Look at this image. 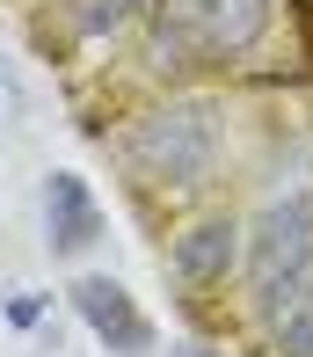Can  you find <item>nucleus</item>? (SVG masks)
I'll return each instance as SVG.
<instances>
[{"label":"nucleus","instance_id":"f257e3e1","mask_svg":"<svg viewBox=\"0 0 313 357\" xmlns=\"http://www.w3.org/2000/svg\"><path fill=\"white\" fill-rule=\"evenodd\" d=\"M117 160L139 190H168V197L211 190L226 168V109L211 95H168L117 132Z\"/></svg>","mask_w":313,"mask_h":357},{"label":"nucleus","instance_id":"f03ea898","mask_svg":"<svg viewBox=\"0 0 313 357\" xmlns=\"http://www.w3.org/2000/svg\"><path fill=\"white\" fill-rule=\"evenodd\" d=\"M277 29V0H160L146 22V66L153 73H204L241 66Z\"/></svg>","mask_w":313,"mask_h":357},{"label":"nucleus","instance_id":"7ed1b4c3","mask_svg":"<svg viewBox=\"0 0 313 357\" xmlns=\"http://www.w3.org/2000/svg\"><path fill=\"white\" fill-rule=\"evenodd\" d=\"M313 263V183H291V190H270V197L248 212V299L262 284H277L284 270Z\"/></svg>","mask_w":313,"mask_h":357},{"label":"nucleus","instance_id":"20e7f679","mask_svg":"<svg viewBox=\"0 0 313 357\" xmlns=\"http://www.w3.org/2000/svg\"><path fill=\"white\" fill-rule=\"evenodd\" d=\"M66 306H73V321H80V328H88L109 357H153V350H160L153 314L139 306V291H131L124 278H102V270H88V278L66 284Z\"/></svg>","mask_w":313,"mask_h":357},{"label":"nucleus","instance_id":"39448f33","mask_svg":"<svg viewBox=\"0 0 313 357\" xmlns=\"http://www.w3.org/2000/svg\"><path fill=\"white\" fill-rule=\"evenodd\" d=\"M248 255V219L241 212H197L183 234L168 241V278L183 291H219Z\"/></svg>","mask_w":313,"mask_h":357},{"label":"nucleus","instance_id":"423d86ee","mask_svg":"<svg viewBox=\"0 0 313 357\" xmlns=\"http://www.w3.org/2000/svg\"><path fill=\"white\" fill-rule=\"evenodd\" d=\"M102 197L88 190V175L73 168H52L44 175V248L59 255V263H73V255H88L95 241H102Z\"/></svg>","mask_w":313,"mask_h":357},{"label":"nucleus","instance_id":"0eeeda50","mask_svg":"<svg viewBox=\"0 0 313 357\" xmlns=\"http://www.w3.org/2000/svg\"><path fill=\"white\" fill-rule=\"evenodd\" d=\"M255 321L270 357H313V263L284 270L277 284L255 291Z\"/></svg>","mask_w":313,"mask_h":357},{"label":"nucleus","instance_id":"6e6552de","mask_svg":"<svg viewBox=\"0 0 313 357\" xmlns=\"http://www.w3.org/2000/svg\"><path fill=\"white\" fill-rule=\"evenodd\" d=\"M153 8L160 0H59V22L73 44H117L124 29L153 22Z\"/></svg>","mask_w":313,"mask_h":357},{"label":"nucleus","instance_id":"1a4fd4ad","mask_svg":"<svg viewBox=\"0 0 313 357\" xmlns=\"http://www.w3.org/2000/svg\"><path fill=\"white\" fill-rule=\"evenodd\" d=\"M44 314H52V291H22V299H8V328H37Z\"/></svg>","mask_w":313,"mask_h":357},{"label":"nucleus","instance_id":"9d476101","mask_svg":"<svg viewBox=\"0 0 313 357\" xmlns=\"http://www.w3.org/2000/svg\"><path fill=\"white\" fill-rule=\"evenodd\" d=\"M168 357H234V350H211V343H197V335H183V343H168Z\"/></svg>","mask_w":313,"mask_h":357}]
</instances>
